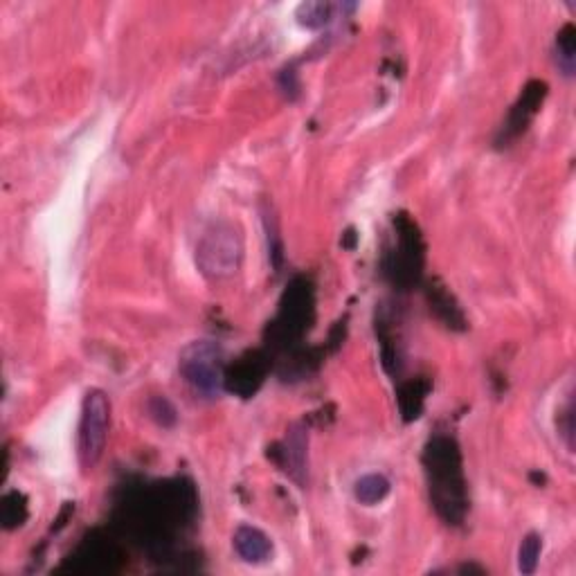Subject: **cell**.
Listing matches in <instances>:
<instances>
[{"mask_svg":"<svg viewBox=\"0 0 576 576\" xmlns=\"http://www.w3.org/2000/svg\"><path fill=\"white\" fill-rule=\"evenodd\" d=\"M198 516V493L187 477H171L153 484L124 486L115 504V525L135 540L153 561H176L183 570L178 536L194 527Z\"/></svg>","mask_w":576,"mask_h":576,"instance_id":"6da1fadb","label":"cell"},{"mask_svg":"<svg viewBox=\"0 0 576 576\" xmlns=\"http://www.w3.org/2000/svg\"><path fill=\"white\" fill-rule=\"evenodd\" d=\"M426 473L428 498L441 522L459 527L471 509L468 482L464 475V457L457 439L448 432H437L428 439L421 455Z\"/></svg>","mask_w":576,"mask_h":576,"instance_id":"7a4b0ae2","label":"cell"},{"mask_svg":"<svg viewBox=\"0 0 576 576\" xmlns=\"http://www.w3.org/2000/svg\"><path fill=\"white\" fill-rule=\"evenodd\" d=\"M315 322V286L309 277L297 275L288 282L279 300V309L264 331L266 351L270 356H284L302 345Z\"/></svg>","mask_w":576,"mask_h":576,"instance_id":"3957f363","label":"cell"},{"mask_svg":"<svg viewBox=\"0 0 576 576\" xmlns=\"http://www.w3.org/2000/svg\"><path fill=\"white\" fill-rule=\"evenodd\" d=\"M383 275L396 291H410L419 286L426 268V241L417 221L410 214L392 216V234L383 250Z\"/></svg>","mask_w":576,"mask_h":576,"instance_id":"277c9868","label":"cell"},{"mask_svg":"<svg viewBox=\"0 0 576 576\" xmlns=\"http://www.w3.org/2000/svg\"><path fill=\"white\" fill-rule=\"evenodd\" d=\"M243 261V237L234 223L219 221L203 232L196 246V266L203 277L223 282L237 275Z\"/></svg>","mask_w":576,"mask_h":576,"instance_id":"5b68a950","label":"cell"},{"mask_svg":"<svg viewBox=\"0 0 576 576\" xmlns=\"http://www.w3.org/2000/svg\"><path fill=\"white\" fill-rule=\"evenodd\" d=\"M223 349L212 340H196L180 351L178 369L196 394L214 399L223 392L225 374Z\"/></svg>","mask_w":576,"mask_h":576,"instance_id":"8992f818","label":"cell"},{"mask_svg":"<svg viewBox=\"0 0 576 576\" xmlns=\"http://www.w3.org/2000/svg\"><path fill=\"white\" fill-rule=\"evenodd\" d=\"M126 565V554L115 538L104 534L102 529H93L81 543L72 549V554L63 561L61 570L70 574L104 576L117 574Z\"/></svg>","mask_w":576,"mask_h":576,"instance_id":"52a82bcc","label":"cell"},{"mask_svg":"<svg viewBox=\"0 0 576 576\" xmlns=\"http://www.w3.org/2000/svg\"><path fill=\"white\" fill-rule=\"evenodd\" d=\"M108 426H111V401L102 390H88L81 405L79 421V462L84 471H93L104 455Z\"/></svg>","mask_w":576,"mask_h":576,"instance_id":"ba28073f","label":"cell"},{"mask_svg":"<svg viewBox=\"0 0 576 576\" xmlns=\"http://www.w3.org/2000/svg\"><path fill=\"white\" fill-rule=\"evenodd\" d=\"M273 369V356L266 349H250L241 354L234 363L225 365L223 392H230L239 399H252Z\"/></svg>","mask_w":576,"mask_h":576,"instance_id":"9c48e42d","label":"cell"},{"mask_svg":"<svg viewBox=\"0 0 576 576\" xmlns=\"http://www.w3.org/2000/svg\"><path fill=\"white\" fill-rule=\"evenodd\" d=\"M547 93H549V86L543 79L527 81L520 97L516 99V104L511 106V111L507 115V120H504L502 124L498 138H495V144H498V147H509L511 142H516L520 135L529 129V124L534 122V117L540 113V108H543Z\"/></svg>","mask_w":576,"mask_h":576,"instance_id":"30bf717a","label":"cell"},{"mask_svg":"<svg viewBox=\"0 0 576 576\" xmlns=\"http://www.w3.org/2000/svg\"><path fill=\"white\" fill-rule=\"evenodd\" d=\"M306 446H309V435L302 423H293L286 430V437L277 444L268 446V459H273L275 466L295 480L297 484L306 482Z\"/></svg>","mask_w":576,"mask_h":576,"instance_id":"8fae6325","label":"cell"},{"mask_svg":"<svg viewBox=\"0 0 576 576\" xmlns=\"http://www.w3.org/2000/svg\"><path fill=\"white\" fill-rule=\"evenodd\" d=\"M426 300L430 313H435V318L444 324V327L453 331L466 329V315L462 306H459L457 297L448 291V286L441 284L439 279H430L426 284Z\"/></svg>","mask_w":576,"mask_h":576,"instance_id":"7c38bea8","label":"cell"},{"mask_svg":"<svg viewBox=\"0 0 576 576\" xmlns=\"http://www.w3.org/2000/svg\"><path fill=\"white\" fill-rule=\"evenodd\" d=\"M234 552H237L246 563H266L270 556H273V540L268 538L264 531L252 527V525H241L237 527L232 536Z\"/></svg>","mask_w":576,"mask_h":576,"instance_id":"4fadbf2b","label":"cell"},{"mask_svg":"<svg viewBox=\"0 0 576 576\" xmlns=\"http://www.w3.org/2000/svg\"><path fill=\"white\" fill-rule=\"evenodd\" d=\"M430 390L432 383L426 376H417L412 378V381L399 385V390H396V405H399V414L405 423H412L421 417Z\"/></svg>","mask_w":576,"mask_h":576,"instance_id":"5bb4252c","label":"cell"},{"mask_svg":"<svg viewBox=\"0 0 576 576\" xmlns=\"http://www.w3.org/2000/svg\"><path fill=\"white\" fill-rule=\"evenodd\" d=\"M27 518H30V504H27L25 493L21 491H7L0 500V525L7 531H14L23 527Z\"/></svg>","mask_w":576,"mask_h":576,"instance_id":"9a60e30c","label":"cell"},{"mask_svg":"<svg viewBox=\"0 0 576 576\" xmlns=\"http://www.w3.org/2000/svg\"><path fill=\"white\" fill-rule=\"evenodd\" d=\"M392 484L387 480L385 475L381 473H369L363 475L354 486V495L360 504H365V507H374V504L383 502L387 495H390Z\"/></svg>","mask_w":576,"mask_h":576,"instance_id":"2e32d148","label":"cell"},{"mask_svg":"<svg viewBox=\"0 0 576 576\" xmlns=\"http://www.w3.org/2000/svg\"><path fill=\"white\" fill-rule=\"evenodd\" d=\"M556 63L565 77H574L576 70V27L565 23L556 34Z\"/></svg>","mask_w":576,"mask_h":576,"instance_id":"e0dca14e","label":"cell"},{"mask_svg":"<svg viewBox=\"0 0 576 576\" xmlns=\"http://www.w3.org/2000/svg\"><path fill=\"white\" fill-rule=\"evenodd\" d=\"M336 9L338 5L331 3H304L297 7V21H300V25L309 27V30H320V27L331 21Z\"/></svg>","mask_w":576,"mask_h":576,"instance_id":"ac0fdd59","label":"cell"},{"mask_svg":"<svg viewBox=\"0 0 576 576\" xmlns=\"http://www.w3.org/2000/svg\"><path fill=\"white\" fill-rule=\"evenodd\" d=\"M540 552H543V538H540V534H527L522 538L518 549V570L522 574H534Z\"/></svg>","mask_w":576,"mask_h":576,"instance_id":"d6986e66","label":"cell"},{"mask_svg":"<svg viewBox=\"0 0 576 576\" xmlns=\"http://www.w3.org/2000/svg\"><path fill=\"white\" fill-rule=\"evenodd\" d=\"M149 417L158 423L160 428H174L178 421V412L167 396H153L147 403Z\"/></svg>","mask_w":576,"mask_h":576,"instance_id":"ffe728a7","label":"cell"},{"mask_svg":"<svg viewBox=\"0 0 576 576\" xmlns=\"http://www.w3.org/2000/svg\"><path fill=\"white\" fill-rule=\"evenodd\" d=\"M264 221H266V232H268V259H270V264H273L275 273H279L284 264V243H282V237L277 234L275 219H270V214H266Z\"/></svg>","mask_w":576,"mask_h":576,"instance_id":"44dd1931","label":"cell"},{"mask_svg":"<svg viewBox=\"0 0 576 576\" xmlns=\"http://www.w3.org/2000/svg\"><path fill=\"white\" fill-rule=\"evenodd\" d=\"M345 331H347L345 320L338 322L336 327L331 329V333H329V349L331 351H338L342 347V340H345Z\"/></svg>","mask_w":576,"mask_h":576,"instance_id":"7402d4cb","label":"cell"},{"mask_svg":"<svg viewBox=\"0 0 576 576\" xmlns=\"http://www.w3.org/2000/svg\"><path fill=\"white\" fill-rule=\"evenodd\" d=\"M282 90H284L286 95H291V97H295L297 90H300V84H297V77H295L293 70H284L282 72Z\"/></svg>","mask_w":576,"mask_h":576,"instance_id":"603a6c76","label":"cell"},{"mask_svg":"<svg viewBox=\"0 0 576 576\" xmlns=\"http://www.w3.org/2000/svg\"><path fill=\"white\" fill-rule=\"evenodd\" d=\"M356 230L354 228H349L345 234H342V248H347V250H354L356 248Z\"/></svg>","mask_w":576,"mask_h":576,"instance_id":"cb8c5ba5","label":"cell"}]
</instances>
